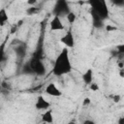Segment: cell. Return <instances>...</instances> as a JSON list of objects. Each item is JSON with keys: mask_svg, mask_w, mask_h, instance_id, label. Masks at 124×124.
<instances>
[{"mask_svg": "<svg viewBox=\"0 0 124 124\" xmlns=\"http://www.w3.org/2000/svg\"><path fill=\"white\" fill-rule=\"evenodd\" d=\"M36 12H37V8H35V7H30V8H28V9L26 10L27 15H33V14H35Z\"/></svg>", "mask_w": 124, "mask_h": 124, "instance_id": "cell-16", "label": "cell"}, {"mask_svg": "<svg viewBox=\"0 0 124 124\" xmlns=\"http://www.w3.org/2000/svg\"><path fill=\"white\" fill-rule=\"evenodd\" d=\"M46 93L49 96H53V97H59L62 95L61 91L56 87V85L54 83H49L46 88Z\"/></svg>", "mask_w": 124, "mask_h": 124, "instance_id": "cell-6", "label": "cell"}, {"mask_svg": "<svg viewBox=\"0 0 124 124\" xmlns=\"http://www.w3.org/2000/svg\"><path fill=\"white\" fill-rule=\"evenodd\" d=\"M116 28L115 27H112V26H110V25H108V26H107V30H115Z\"/></svg>", "mask_w": 124, "mask_h": 124, "instance_id": "cell-26", "label": "cell"}, {"mask_svg": "<svg viewBox=\"0 0 124 124\" xmlns=\"http://www.w3.org/2000/svg\"><path fill=\"white\" fill-rule=\"evenodd\" d=\"M120 77H122V78L124 77V72H123V69H121V70H120Z\"/></svg>", "mask_w": 124, "mask_h": 124, "instance_id": "cell-28", "label": "cell"}, {"mask_svg": "<svg viewBox=\"0 0 124 124\" xmlns=\"http://www.w3.org/2000/svg\"><path fill=\"white\" fill-rule=\"evenodd\" d=\"M1 86H2V88H4V89H6V90H8V89L10 90V89H11V86H10V83H8L7 81H3V82H2V85H1Z\"/></svg>", "mask_w": 124, "mask_h": 124, "instance_id": "cell-20", "label": "cell"}, {"mask_svg": "<svg viewBox=\"0 0 124 124\" xmlns=\"http://www.w3.org/2000/svg\"><path fill=\"white\" fill-rule=\"evenodd\" d=\"M70 8L68 6V3L64 0H59L55 3V6L53 8V14L54 16H67L70 13Z\"/></svg>", "mask_w": 124, "mask_h": 124, "instance_id": "cell-3", "label": "cell"}, {"mask_svg": "<svg viewBox=\"0 0 124 124\" xmlns=\"http://www.w3.org/2000/svg\"><path fill=\"white\" fill-rule=\"evenodd\" d=\"M61 43H63L66 46L68 47H73L75 45V41H74V36L72 34V32L68 31L62 38H61Z\"/></svg>", "mask_w": 124, "mask_h": 124, "instance_id": "cell-5", "label": "cell"}, {"mask_svg": "<svg viewBox=\"0 0 124 124\" xmlns=\"http://www.w3.org/2000/svg\"><path fill=\"white\" fill-rule=\"evenodd\" d=\"M8 14L4 8L0 9V25H4L8 21Z\"/></svg>", "mask_w": 124, "mask_h": 124, "instance_id": "cell-12", "label": "cell"}, {"mask_svg": "<svg viewBox=\"0 0 124 124\" xmlns=\"http://www.w3.org/2000/svg\"><path fill=\"white\" fill-rule=\"evenodd\" d=\"M68 124H76V122H74V121H70Z\"/></svg>", "mask_w": 124, "mask_h": 124, "instance_id": "cell-29", "label": "cell"}, {"mask_svg": "<svg viewBox=\"0 0 124 124\" xmlns=\"http://www.w3.org/2000/svg\"><path fill=\"white\" fill-rule=\"evenodd\" d=\"M27 3H28L29 5H34V4L37 3V1H36V0H29V1H27Z\"/></svg>", "mask_w": 124, "mask_h": 124, "instance_id": "cell-25", "label": "cell"}, {"mask_svg": "<svg viewBox=\"0 0 124 124\" xmlns=\"http://www.w3.org/2000/svg\"><path fill=\"white\" fill-rule=\"evenodd\" d=\"M4 49H5V46H4V44H3L2 46H0V62L4 58Z\"/></svg>", "mask_w": 124, "mask_h": 124, "instance_id": "cell-17", "label": "cell"}, {"mask_svg": "<svg viewBox=\"0 0 124 124\" xmlns=\"http://www.w3.org/2000/svg\"><path fill=\"white\" fill-rule=\"evenodd\" d=\"M50 30L51 31H55V30H63L64 29V25L62 24L60 17L58 16H54L51 20H50Z\"/></svg>", "mask_w": 124, "mask_h": 124, "instance_id": "cell-7", "label": "cell"}, {"mask_svg": "<svg viewBox=\"0 0 124 124\" xmlns=\"http://www.w3.org/2000/svg\"><path fill=\"white\" fill-rule=\"evenodd\" d=\"M90 102H91V101H90L89 98H84V99H83V102H82V105H83V106H87V105L90 104Z\"/></svg>", "mask_w": 124, "mask_h": 124, "instance_id": "cell-22", "label": "cell"}, {"mask_svg": "<svg viewBox=\"0 0 124 124\" xmlns=\"http://www.w3.org/2000/svg\"><path fill=\"white\" fill-rule=\"evenodd\" d=\"M91 16H92V24L95 28H102L104 26L103 19L93 10H91Z\"/></svg>", "mask_w": 124, "mask_h": 124, "instance_id": "cell-9", "label": "cell"}, {"mask_svg": "<svg viewBox=\"0 0 124 124\" xmlns=\"http://www.w3.org/2000/svg\"><path fill=\"white\" fill-rule=\"evenodd\" d=\"M71 70H72V65L70 62L68 49L63 48L54 62L52 73L55 76H62V75H66L70 73Z\"/></svg>", "mask_w": 124, "mask_h": 124, "instance_id": "cell-1", "label": "cell"}, {"mask_svg": "<svg viewBox=\"0 0 124 124\" xmlns=\"http://www.w3.org/2000/svg\"><path fill=\"white\" fill-rule=\"evenodd\" d=\"M42 120L44 123H52L53 121V116H52V112L51 110H46L43 113L42 115Z\"/></svg>", "mask_w": 124, "mask_h": 124, "instance_id": "cell-11", "label": "cell"}, {"mask_svg": "<svg viewBox=\"0 0 124 124\" xmlns=\"http://www.w3.org/2000/svg\"><path fill=\"white\" fill-rule=\"evenodd\" d=\"M88 4L91 6V10H93L103 20L108 17V9L104 0H90L88 1Z\"/></svg>", "mask_w": 124, "mask_h": 124, "instance_id": "cell-2", "label": "cell"}, {"mask_svg": "<svg viewBox=\"0 0 124 124\" xmlns=\"http://www.w3.org/2000/svg\"><path fill=\"white\" fill-rule=\"evenodd\" d=\"M116 48H117L116 51L118 52V54H122V53H124V46H123V45H119V46H117Z\"/></svg>", "mask_w": 124, "mask_h": 124, "instance_id": "cell-18", "label": "cell"}, {"mask_svg": "<svg viewBox=\"0 0 124 124\" xmlns=\"http://www.w3.org/2000/svg\"><path fill=\"white\" fill-rule=\"evenodd\" d=\"M118 124H124V117L121 116L119 119H118Z\"/></svg>", "mask_w": 124, "mask_h": 124, "instance_id": "cell-24", "label": "cell"}, {"mask_svg": "<svg viewBox=\"0 0 124 124\" xmlns=\"http://www.w3.org/2000/svg\"><path fill=\"white\" fill-rule=\"evenodd\" d=\"M66 17H67V20H68L70 23H73V22L76 20V15H75V13H73V12H70V13L66 16Z\"/></svg>", "mask_w": 124, "mask_h": 124, "instance_id": "cell-13", "label": "cell"}, {"mask_svg": "<svg viewBox=\"0 0 124 124\" xmlns=\"http://www.w3.org/2000/svg\"><path fill=\"white\" fill-rule=\"evenodd\" d=\"M82 124H95V122L92 121V120H85Z\"/></svg>", "mask_w": 124, "mask_h": 124, "instance_id": "cell-23", "label": "cell"}, {"mask_svg": "<svg viewBox=\"0 0 124 124\" xmlns=\"http://www.w3.org/2000/svg\"><path fill=\"white\" fill-rule=\"evenodd\" d=\"M90 89L93 90V91H97V90H99V86H98L97 83L91 82V83H90Z\"/></svg>", "mask_w": 124, "mask_h": 124, "instance_id": "cell-19", "label": "cell"}, {"mask_svg": "<svg viewBox=\"0 0 124 124\" xmlns=\"http://www.w3.org/2000/svg\"><path fill=\"white\" fill-rule=\"evenodd\" d=\"M112 98H113V102H114V103H118V102L120 101V99H121L120 95H114Z\"/></svg>", "mask_w": 124, "mask_h": 124, "instance_id": "cell-21", "label": "cell"}, {"mask_svg": "<svg viewBox=\"0 0 124 124\" xmlns=\"http://www.w3.org/2000/svg\"><path fill=\"white\" fill-rule=\"evenodd\" d=\"M23 73H25V74H31L32 73V70H31V68H30V65H29V63H26L24 66H23Z\"/></svg>", "mask_w": 124, "mask_h": 124, "instance_id": "cell-15", "label": "cell"}, {"mask_svg": "<svg viewBox=\"0 0 124 124\" xmlns=\"http://www.w3.org/2000/svg\"><path fill=\"white\" fill-rule=\"evenodd\" d=\"M118 67L120 68V70H121V69H123V67H124V64H123V62H122V61H120V62L118 63Z\"/></svg>", "mask_w": 124, "mask_h": 124, "instance_id": "cell-27", "label": "cell"}, {"mask_svg": "<svg viewBox=\"0 0 124 124\" xmlns=\"http://www.w3.org/2000/svg\"><path fill=\"white\" fill-rule=\"evenodd\" d=\"M16 52H17L18 56H23V55H24V53H25V47H24V46L22 47L21 46H16Z\"/></svg>", "mask_w": 124, "mask_h": 124, "instance_id": "cell-14", "label": "cell"}, {"mask_svg": "<svg viewBox=\"0 0 124 124\" xmlns=\"http://www.w3.org/2000/svg\"><path fill=\"white\" fill-rule=\"evenodd\" d=\"M44 124H46V123H44Z\"/></svg>", "mask_w": 124, "mask_h": 124, "instance_id": "cell-30", "label": "cell"}, {"mask_svg": "<svg viewBox=\"0 0 124 124\" xmlns=\"http://www.w3.org/2000/svg\"><path fill=\"white\" fill-rule=\"evenodd\" d=\"M82 79L86 84H90L93 79V72L91 69H88L83 75H82Z\"/></svg>", "mask_w": 124, "mask_h": 124, "instance_id": "cell-10", "label": "cell"}, {"mask_svg": "<svg viewBox=\"0 0 124 124\" xmlns=\"http://www.w3.org/2000/svg\"><path fill=\"white\" fill-rule=\"evenodd\" d=\"M29 65H30V68L32 70V73L38 75V76H43L45 75L46 73V68H45V65L43 64V62L37 58V57H34L32 60H30L29 62Z\"/></svg>", "mask_w": 124, "mask_h": 124, "instance_id": "cell-4", "label": "cell"}, {"mask_svg": "<svg viewBox=\"0 0 124 124\" xmlns=\"http://www.w3.org/2000/svg\"><path fill=\"white\" fill-rule=\"evenodd\" d=\"M49 106H50V104L43 96H39L37 98V101L35 104V108L37 109H46L49 108Z\"/></svg>", "mask_w": 124, "mask_h": 124, "instance_id": "cell-8", "label": "cell"}]
</instances>
